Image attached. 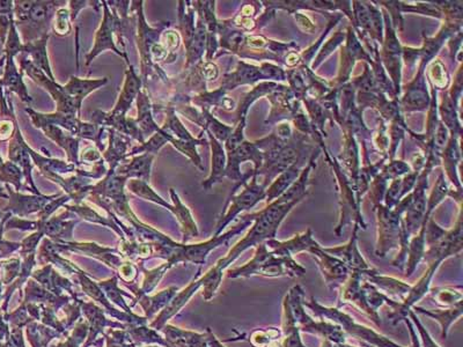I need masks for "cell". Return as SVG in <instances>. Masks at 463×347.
<instances>
[{
  "label": "cell",
  "mask_w": 463,
  "mask_h": 347,
  "mask_svg": "<svg viewBox=\"0 0 463 347\" xmlns=\"http://www.w3.org/2000/svg\"><path fill=\"white\" fill-rule=\"evenodd\" d=\"M298 203L299 202H284L281 198H278L269 204V206L265 207L264 210L252 213V215H244V218L254 222L252 228L242 240L239 241L230 249L226 257L220 259L215 265L224 271L249 248L257 247L259 244L265 243L267 241L274 239L283 220L286 215H289L293 206Z\"/></svg>",
  "instance_id": "1"
},
{
  "label": "cell",
  "mask_w": 463,
  "mask_h": 347,
  "mask_svg": "<svg viewBox=\"0 0 463 347\" xmlns=\"http://www.w3.org/2000/svg\"><path fill=\"white\" fill-rule=\"evenodd\" d=\"M368 272L351 271L348 280L345 281L343 286L340 288V301H338L337 308H341L345 304L357 307L359 311H363L364 314H366L372 321L375 322V324L380 326L381 320L379 316V309L383 304H387L393 311L399 304V301L390 299L381 291H379L375 285L370 284L365 279V274H368Z\"/></svg>",
  "instance_id": "2"
},
{
  "label": "cell",
  "mask_w": 463,
  "mask_h": 347,
  "mask_svg": "<svg viewBox=\"0 0 463 347\" xmlns=\"http://www.w3.org/2000/svg\"><path fill=\"white\" fill-rule=\"evenodd\" d=\"M306 274V269L293 257L274 255L269 250L267 244L261 243L256 247L254 257L245 265L228 270V278H249L262 276L267 278H300Z\"/></svg>",
  "instance_id": "3"
},
{
  "label": "cell",
  "mask_w": 463,
  "mask_h": 347,
  "mask_svg": "<svg viewBox=\"0 0 463 347\" xmlns=\"http://www.w3.org/2000/svg\"><path fill=\"white\" fill-rule=\"evenodd\" d=\"M304 307L311 311V313L320 320L327 318V321L340 325L345 335L353 337L355 339L360 340L361 343L373 347H404L400 344L395 343L394 340L389 339L388 337L377 333L375 330L360 324L337 307L333 308L322 306L314 298H311V301L308 302L305 300Z\"/></svg>",
  "instance_id": "4"
},
{
  "label": "cell",
  "mask_w": 463,
  "mask_h": 347,
  "mask_svg": "<svg viewBox=\"0 0 463 347\" xmlns=\"http://www.w3.org/2000/svg\"><path fill=\"white\" fill-rule=\"evenodd\" d=\"M287 296H289V306L292 309L293 316H294L296 324L299 326L300 333L316 335L323 339L329 340L335 345L346 343V335L343 333L340 325L335 324L333 322L324 321V320L315 321L314 318H311L306 313L304 307L305 292L299 285L291 288L287 293Z\"/></svg>",
  "instance_id": "5"
},
{
  "label": "cell",
  "mask_w": 463,
  "mask_h": 347,
  "mask_svg": "<svg viewBox=\"0 0 463 347\" xmlns=\"http://www.w3.org/2000/svg\"><path fill=\"white\" fill-rule=\"evenodd\" d=\"M239 184L244 187V190L237 195L232 193V198L228 200V203H230V206L225 208L222 218L219 219L215 235H220L225 227L230 222H233L235 217L242 211L252 208L256 204L265 198V187L257 183V175L252 176V173L246 174L242 176Z\"/></svg>",
  "instance_id": "6"
},
{
  "label": "cell",
  "mask_w": 463,
  "mask_h": 347,
  "mask_svg": "<svg viewBox=\"0 0 463 347\" xmlns=\"http://www.w3.org/2000/svg\"><path fill=\"white\" fill-rule=\"evenodd\" d=\"M378 210V244L375 254L385 257L394 248L400 247L401 222L402 215L395 208H387L380 204Z\"/></svg>",
  "instance_id": "7"
},
{
  "label": "cell",
  "mask_w": 463,
  "mask_h": 347,
  "mask_svg": "<svg viewBox=\"0 0 463 347\" xmlns=\"http://www.w3.org/2000/svg\"><path fill=\"white\" fill-rule=\"evenodd\" d=\"M21 67H23V72H26L34 82L42 86L54 97V100L57 104V112L78 116L82 104H77L75 101L69 97L67 93L64 92L63 86L58 85L55 80L49 79L30 60H21Z\"/></svg>",
  "instance_id": "8"
},
{
  "label": "cell",
  "mask_w": 463,
  "mask_h": 347,
  "mask_svg": "<svg viewBox=\"0 0 463 347\" xmlns=\"http://www.w3.org/2000/svg\"><path fill=\"white\" fill-rule=\"evenodd\" d=\"M102 4H104V19H102L100 28L95 34L92 50L88 55L86 56V67H89L93 60L104 50H112L115 53L124 57L128 60V56L123 53L115 43V33L119 32V23H121L119 16L116 18L115 15L111 13L106 1H102Z\"/></svg>",
  "instance_id": "9"
},
{
  "label": "cell",
  "mask_w": 463,
  "mask_h": 347,
  "mask_svg": "<svg viewBox=\"0 0 463 347\" xmlns=\"http://www.w3.org/2000/svg\"><path fill=\"white\" fill-rule=\"evenodd\" d=\"M440 264L439 263H434L427 265L425 272L422 277L419 278L417 284L412 285V287L409 289L407 296L401 302H399L396 308L392 311V313L388 315L389 320H392L394 325L399 324L400 322H403L407 318L409 311H412V308L424 298V296L430 293L431 281L434 279V274L439 269Z\"/></svg>",
  "instance_id": "10"
},
{
  "label": "cell",
  "mask_w": 463,
  "mask_h": 347,
  "mask_svg": "<svg viewBox=\"0 0 463 347\" xmlns=\"http://www.w3.org/2000/svg\"><path fill=\"white\" fill-rule=\"evenodd\" d=\"M307 252L314 257L322 272L327 286L331 291L341 288L345 281L348 280V276L351 274L348 266L341 259L324 252V249L318 242Z\"/></svg>",
  "instance_id": "11"
},
{
  "label": "cell",
  "mask_w": 463,
  "mask_h": 347,
  "mask_svg": "<svg viewBox=\"0 0 463 347\" xmlns=\"http://www.w3.org/2000/svg\"><path fill=\"white\" fill-rule=\"evenodd\" d=\"M461 250H462V222L461 215H459L455 227L447 230L446 235L438 243L432 247L426 248L423 259L427 263V265L434 263L441 264L444 259L459 255Z\"/></svg>",
  "instance_id": "12"
},
{
  "label": "cell",
  "mask_w": 463,
  "mask_h": 347,
  "mask_svg": "<svg viewBox=\"0 0 463 347\" xmlns=\"http://www.w3.org/2000/svg\"><path fill=\"white\" fill-rule=\"evenodd\" d=\"M134 8L138 15V36L137 43L141 53V74L143 77L147 73L148 67L152 64L150 62V52L160 43V34L161 30L154 29L148 26L143 11V1H136Z\"/></svg>",
  "instance_id": "13"
},
{
  "label": "cell",
  "mask_w": 463,
  "mask_h": 347,
  "mask_svg": "<svg viewBox=\"0 0 463 347\" xmlns=\"http://www.w3.org/2000/svg\"><path fill=\"white\" fill-rule=\"evenodd\" d=\"M360 226L355 224L352 237L348 243L344 246L335 248H323L324 252H328L329 255L341 259L345 265L348 266L350 271H359V272H368L372 270L363 255L360 254L359 248H358V230Z\"/></svg>",
  "instance_id": "14"
},
{
  "label": "cell",
  "mask_w": 463,
  "mask_h": 347,
  "mask_svg": "<svg viewBox=\"0 0 463 347\" xmlns=\"http://www.w3.org/2000/svg\"><path fill=\"white\" fill-rule=\"evenodd\" d=\"M126 176L117 175L115 170H108L107 176L97 182V184H91L89 195L97 196L101 200H107L108 204L122 203L128 200L126 195Z\"/></svg>",
  "instance_id": "15"
},
{
  "label": "cell",
  "mask_w": 463,
  "mask_h": 347,
  "mask_svg": "<svg viewBox=\"0 0 463 347\" xmlns=\"http://www.w3.org/2000/svg\"><path fill=\"white\" fill-rule=\"evenodd\" d=\"M8 156H10L11 163L20 167L21 170H23V176L27 178V181H28L30 187H32V192H34L35 195H42L41 192L38 191L35 184H34L33 178H32L33 165H32L29 152H28V145L26 144V141H23L18 125L15 126V136L12 139L11 144H10Z\"/></svg>",
  "instance_id": "16"
},
{
  "label": "cell",
  "mask_w": 463,
  "mask_h": 347,
  "mask_svg": "<svg viewBox=\"0 0 463 347\" xmlns=\"http://www.w3.org/2000/svg\"><path fill=\"white\" fill-rule=\"evenodd\" d=\"M33 124L37 129H41L45 133L47 137L55 141L56 144L67 152L71 163L78 165L79 143H80L79 138L73 137L72 134H67V132H64L63 129H60L54 124H50V123L33 121Z\"/></svg>",
  "instance_id": "17"
},
{
  "label": "cell",
  "mask_w": 463,
  "mask_h": 347,
  "mask_svg": "<svg viewBox=\"0 0 463 347\" xmlns=\"http://www.w3.org/2000/svg\"><path fill=\"white\" fill-rule=\"evenodd\" d=\"M423 70L424 69L419 67V72L415 80L407 86V93L401 101L402 107L405 111L426 110L431 104V97L427 92Z\"/></svg>",
  "instance_id": "18"
},
{
  "label": "cell",
  "mask_w": 463,
  "mask_h": 347,
  "mask_svg": "<svg viewBox=\"0 0 463 347\" xmlns=\"http://www.w3.org/2000/svg\"><path fill=\"white\" fill-rule=\"evenodd\" d=\"M141 91V79L134 72L132 65H129V69L126 71V82L119 94V101L116 107L110 111L111 114L115 116H126Z\"/></svg>",
  "instance_id": "19"
},
{
  "label": "cell",
  "mask_w": 463,
  "mask_h": 347,
  "mask_svg": "<svg viewBox=\"0 0 463 347\" xmlns=\"http://www.w3.org/2000/svg\"><path fill=\"white\" fill-rule=\"evenodd\" d=\"M365 279L370 284L375 285L379 291H381L390 299L395 298L399 302L405 298L409 289L412 287V285L404 283V281L399 280L395 278L387 277V276H381L379 274L378 270L375 269L368 274H365Z\"/></svg>",
  "instance_id": "20"
},
{
  "label": "cell",
  "mask_w": 463,
  "mask_h": 347,
  "mask_svg": "<svg viewBox=\"0 0 463 347\" xmlns=\"http://www.w3.org/2000/svg\"><path fill=\"white\" fill-rule=\"evenodd\" d=\"M261 79H264V77L259 67H254V65H250V64L240 60L237 64V70L232 73H227L224 75V80H222V85L220 88L224 92L227 93L232 89L237 88V86L252 85Z\"/></svg>",
  "instance_id": "21"
},
{
  "label": "cell",
  "mask_w": 463,
  "mask_h": 347,
  "mask_svg": "<svg viewBox=\"0 0 463 347\" xmlns=\"http://www.w3.org/2000/svg\"><path fill=\"white\" fill-rule=\"evenodd\" d=\"M10 195H11V210L16 212L18 215H28L36 212H42V210L48 205L51 200L60 197V193L52 195V196H45V195H33V196H27L21 195L19 192H13L11 189L8 188Z\"/></svg>",
  "instance_id": "22"
},
{
  "label": "cell",
  "mask_w": 463,
  "mask_h": 347,
  "mask_svg": "<svg viewBox=\"0 0 463 347\" xmlns=\"http://www.w3.org/2000/svg\"><path fill=\"white\" fill-rule=\"evenodd\" d=\"M58 1H34L33 8L28 14L26 23L29 28L40 33L43 36L48 33V27L50 26L52 18L55 16V8L58 6Z\"/></svg>",
  "instance_id": "23"
},
{
  "label": "cell",
  "mask_w": 463,
  "mask_h": 347,
  "mask_svg": "<svg viewBox=\"0 0 463 347\" xmlns=\"http://www.w3.org/2000/svg\"><path fill=\"white\" fill-rule=\"evenodd\" d=\"M154 161V156L148 153H141L130 160L129 163L119 166L115 169L117 175L126 176L128 180H141L150 183L151 180V167Z\"/></svg>",
  "instance_id": "24"
},
{
  "label": "cell",
  "mask_w": 463,
  "mask_h": 347,
  "mask_svg": "<svg viewBox=\"0 0 463 347\" xmlns=\"http://www.w3.org/2000/svg\"><path fill=\"white\" fill-rule=\"evenodd\" d=\"M208 133L209 141L211 145V174L208 180L203 182V188L205 190H210L213 185L220 183L222 178H225V171H226L227 156L225 148L222 146L220 141H217L211 133Z\"/></svg>",
  "instance_id": "25"
},
{
  "label": "cell",
  "mask_w": 463,
  "mask_h": 347,
  "mask_svg": "<svg viewBox=\"0 0 463 347\" xmlns=\"http://www.w3.org/2000/svg\"><path fill=\"white\" fill-rule=\"evenodd\" d=\"M49 36H50V34H45L35 41L26 42L23 45V52H26L32 57L30 62L37 69H40L49 79L56 82L55 75L52 73L50 62H49L48 51H47Z\"/></svg>",
  "instance_id": "26"
},
{
  "label": "cell",
  "mask_w": 463,
  "mask_h": 347,
  "mask_svg": "<svg viewBox=\"0 0 463 347\" xmlns=\"http://www.w3.org/2000/svg\"><path fill=\"white\" fill-rule=\"evenodd\" d=\"M300 330L296 324L292 309L289 306V296L286 294L283 300V329L281 346L306 347L300 337Z\"/></svg>",
  "instance_id": "27"
},
{
  "label": "cell",
  "mask_w": 463,
  "mask_h": 347,
  "mask_svg": "<svg viewBox=\"0 0 463 347\" xmlns=\"http://www.w3.org/2000/svg\"><path fill=\"white\" fill-rule=\"evenodd\" d=\"M412 311L416 314L425 315L427 318H432L440 324L441 337L447 338L449 329L454 322L458 321L462 316V303H459L456 306L449 307V308H442L437 311H431V309H424L422 307L415 306Z\"/></svg>",
  "instance_id": "28"
},
{
  "label": "cell",
  "mask_w": 463,
  "mask_h": 347,
  "mask_svg": "<svg viewBox=\"0 0 463 347\" xmlns=\"http://www.w3.org/2000/svg\"><path fill=\"white\" fill-rule=\"evenodd\" d=\"M137 119H134L138 128L141 130L143 137H152L154 133L158 132L160 126L156 124L153 117V107L147 94L144 91L138 93L137 99Z\"/></svg>",
  "instance_id": "29"
},
{
  "label": "cell",
  "mask_w": 463,
  "mask_h": 347,
  "mask_svg": "<svg viewBox=\"0 0 463 347\" xmlns=\"http://www.w3.org/2000/svg\"><path fill=\"white\" fill-rule=\"evenodd\" d=\"M108 138V148L106 153H104V159L108 163L109 170H115L119 167V163L122 160L126 159L128 156L126 149L129 146V138L122 134V133L117 132L116 130H107Z\"/></svg>",
  "instance_id": "30"
},
{
  "label": "cell",
  "mask_w": 463,
  "mask_h": 347,
  "mask_svg": "<svg viewBox=\"0 0 463 347\" xmlns=\"http://www.w3.org/2000/svg\"><path fill=\"white\" fill-rule=\"evenodd\" d=\"M107 82L108 78L82 79L78 77H71L70 82L63 86V88L69 97L75 101L77 104H82L86 96L106 85Z\"/></svg>",
  "instance_id": "31"
},
{
  "label": "cell",
  "mask_w": 463,
  "mask_h": 347,
  "mask_svg": "<svg viewBox=\"0 0 463 347\" xmlns=\"http://www.w3.org/2000/svg\"><path fill=\"white\" fill-rule=\"evenodd\" d=\"M206 45H208V30H206V27L204 25L203 21L200 19L191 41H190L189 45L185 47V49H187L185 70H188L190 67H196V64L200 63L204 52H205V49H206Z\"/></svg>",
  "instance_id": "32"
},
{
  "label": "cell",
  "mask_w": 463,
  "mask_h": 347,
  "mask_svg": "<svg viewBox=\"0 0 463 347\" xmlns=\"http://www.w3.org/2000/svg\"><path fill=\"white\" fill-rule=\"evenodd\" d=\"M169 193H171V200L174 202L173 213L176 215V218L181 224L183 234H185V241L188 240L189 237H196L198 235V229H197L196 222H193L189 208L182 203L174 189H169Z\"/></svg>",
  "instance_id": "33"
},
{
  "label": "cell",
  "mask_w": 463,
  "mask_h": 347,
  "mask_svg": "<svg viewBox=\"0 0 463 347\" xmlns=\"http://www.w3.org/2000/svg\"><path fill=\"white\" fill-rule=\"evenodd\" d=\"M298 175H299V163L285 170L284 173L279 174V176L274 180L270 188L265 191L268 203H272V200L282 196L283 193L296 182Z\"/></svg>",
  "instance_id": "34"
},
{
  "label": "cell",
  "mask_w": 463,
  "mask_h": 347,
  "mask_svg": "<svg viewBox=\"0 0 463 347\" xmlns=\"http://www.w3.org/2000/svg\"><path fill=\"white\" fill-rule=\"evenodd\" d=\"M5 86H8V88L13 91V92L18 94L19 97L27 104H32L33 99L30 97L27 91L26 85L23 80V73H19L14 63H13V58L8 57V64H6V72H5L4 77Z\"/></svg>",
  "instance_id": "35"
},
{
  "label": "cell",
  "mask_w": 463,
  "mask_h": 347,
  "mask_svg": "<svg viewBox=\"0 0 463 347\" xmlns=\"http://www.w3.org/2000/svg\"><path fill=\"white\" fill-rule=\"evenodd\" d=\"M442 158H444V168H446V171L449 174L451 181L458 187L459 190H461L459 178H458V174H456V166L460 163V147L458 137H454V136L451 137L447 145L444 146V151L442 152Z\"/></svg>",
  "instance_id": "36"
},
{
  "label": "cell",
  "mask_w": 463,
  "mask_h": 347,
  "mask_svg": "<svg viewBox=\"0 0 463 347\" xmlns=\"http://www.w3.org/2000/svg\"><path fill=\"white\" fill-rule=\"evenodd\" d=\"M166 115V122H165V125L161 128V130L166 133L167 136L182 141H197L196 138H193L191 133L185 129V126L182 124L181 121L176 116L174 108H167Z\"/></svg>",
  "instance_id": "37"
},
{
  "label": "cell",
  "mask_w": 463,
  "mask_h": 347,
  "mask_svg": "<svg viewBox=\"0 0 463 347\" xmlns=\"http://www.w3.org/2000/svg\"><path fill=\"white\" fill-rule=\"evenodd\" d=\"M458 102L453 100L449 93H446L442 99V104L440 106V115L442 121L446 123V128L452 131V136L458 137L461 134V125H460L459 116L456 112Z\"/></svg>",
  "instance_id": "38"
},
{
  "label": "cell",
  "mask_w": 463,
  "mask_h": 347,
  "mask_svg": "<svg viewBox=\"0 0 463 347\" xmlns=\"http://www.w3.org/2000/svg\"><path fill=\"white\" fill-rule=\"evenodd\" d=\"M430 293L434 302L441 308H449L462 303L463 294L461 287L430 288Z\"/></svg>",
  "instance_id": "39"
},
{
  "label": "cell",
  "mask_w": 463,
  "mask_h": 347,
  "mask_svg": "<svg viewBox=\"0 0 463 347\" xmlns=\"http://www.w3.org/2000/svg\"><path fill=\"white\" fill-rule=\"evenodd\" d=\"M128 188H129L130 191L134 192L136 196L153 202L160 206L166 207L171 212L174 211V205H171V204L167 203L166 200H163L146 182L141 181V180H130L129 183H128Z\"/></svg>",
  "instance_id": "40"
},
{
  "label": "cell",
  "mask_w": 463,
  "mask_h": 347,
  "mask_svg": "<svg viewBox=\"0 0 463 347\" xmlns=\"http://www.w3.org/2000/svg\"><path fill=\"white\" fill-rule=\"evenodd\" d=\"M161 131H163V130H161ZM163 136L166 137L168 143H171L178 151L181 152L185 156H188V158L191 160V163H193L197 168H200V170L204 169L203 166H202V159H200V154L197 153L196 147L198 145L205 144L206 141H200V139H197L196 141H178V139H174V138L167 136L166 133L163 132Z\"/></svg>",
  "instance_id": "41"
},
{
  "label": "cell",
  "mask_w": 463,
  "mask_h": 347,
  "mask_svg": "<svg viewBox=\"0 0 463 347\" xmlns=\"http://www.w3.org/2000/svg\"><path fill=\"white\" fill-rule=\"evenodd\" d=\"M429 78L434 84V89H444L449 87V72L440 60H434L431 64L429 67Z\"/></svg>",
  "instance_id": "42"
},
{
  "label": "cell",
  "mask_w": 463,
  "mask_h": 347,
  "mask_svg": "<svg viewBox=\"0 0 463 347\" xmlns=\"http://www.w3.org/2000/svg\"><path fill=\"white\" fill-rule=\"evenodd\" d=\"M449 193V188H447V183L444 182V174H440L438 178L437 183L434 185V190L431 192L430 200H427L426 204V213L425 219L430 218L432 211L436 208L438 204L440 203L441 200H444V196ZM424 219V220H425Z\"/></svg>",
  "instance_id": "43"
},
{
  "label": "cell",
  "mask_w": 463,
  "mask_h": 347,
  "mask_svg": "<svg viewBox=\"0 0 463 347\" xmlns=\"http://www.w3.org/2000/svg\"><path fill=\"white\" fill-rule=\"evenodd\" d=\"M167 143L168 141H167L166 137L163 136L161 128H160L158 132L154 133L152 137L150 138L147 141H144L143 144H141V146L134 148V151L128 154V156H134V154H138V153H148V154L154 156V154H156L160 151V148L163 147Z\"/></svg>",
  "instance_id": "44"
},
{
  "label": "cell",
  "mask_w": 463,
  "mask_h": 347,
  "mask_svg": "<svg viewBox=\"0 0 463 347\" xmlns=\"http://www.w3.org/2000/svg\"><path fill=\"white\" fill-rule=\"evenodd\" d=\"M23 178V170L13 163H4L0 166V181L10 182L15 185L16 190L21 188V180Z\"/></svg>",
  "instance_id": "45"
},
{
  "label": "cell",
  "mask_w": 463,
  "mask_h": 347,
  "mask_svg": "<svg viewBox=\"0 0 463 347\" xmlns=\"http://www.w3.org/2000/svg\"><path fill=\"white\" fill-rule=\"evenodd\" d=\"M282 338V330L271 329L255 330L250 336V343L254 347H268L274 340Z\"/></svg>",
  "instance_id": "46"
},
{
  "label": "cell",
  "mask_w": 463,
  "mask_h": 347,
  "mask_svg": "<svg viewBox=\"0 0 463 347\" xmlns=\"http://www.w3.org/2000/svg\"><path fill=\"white\" fill-rule=\"evenodd\" d=\"M407 318H410V321L412 322V324L415 326L416 331L418 333L419 337H420L419 338L420 347H440L438 345L437 342L434 339V337L431 336L430 333L426 330L425 326L423 325L422 322H420L415 311H409Z\"/></svg>",
  "instance_id": "47"
},
{
  "label": "cell",
  "mask_w": 463,
  "mask_h": 347,
  "mask_svg": "<svg viewBox=\"0 0 463 347\" xmlns=\"http://www.w3.org/2000/svg\"><path fill=\"white\" fill-rule=\"evenodd\" d=\"M70 12L67 8H60L55 13V23H54V32L58 36H67L71 33Z\"/></svg>",
  "instance_id": "48"
},
{
  "label": "cell",
  "mask_w": 463,
  "mask_h": 347,
  "mask_svg": "<svg viewBox=\"0 0 463 347\" xmlns=\"http://www.w3.org/2000/svg\"><path fill=\"white\" fill-rule=\"evenodd\" d=\"M399 8L402 12H415V13H420L424 15H431L434 18H441L442 11H441L440 6L431 4H418V5H400L399 3Z\"/></svg>",
  "instance_id": "49"
},
{
  "label": "cell",
  "mask_w": 463,
  "mask_h": 347,
  "mask_svg": "<svg viewBox=\"0 0 463 347\" xmlns=\"http://www.w3.org/2000/svg\"><path fill=\"white\" fill-rule=\"evenodd\" d=\"M245 128L246 119H241L237 122V128L233 129L230 137L227 138L226 141H225V149H226L227 153L233 152L239 145H241L242 141H245V136H244Z\"/></svg>",
  "instance_id": "50"
},
{
  "label": "cell",
  "mask_w": 463,
  "mask_h": 347,
  "mask_svg": "<svg viewBox=\"0 0 463 347\" xmlns=\"http://www.w3.org/2000/svg\"><path fill=\"white\" fill-rule=\"evenodd\" d=\"M343 40H344V34L341 33V32H338L335 36L331 37L330 41H328V43L323 47L322 51L320 52L319 57L316 58L318 62L313 65V67H318V65L326 58L327 56L330 55V53L336 49L337 45H341Z\"/></svg>",
  "instance_id": "51"
},
{
  "label": "cell",
  "mask_w": 463,
  "mask_h": 347,
  "mask_svg": "<svg viewBox=\"0 0 463 347\" xmlns=\"http://www.w3.org/2000/svg\"><path fill=\"white\" fill-rule=\"evenodd\" d=\"M180 43H181V36L174 30H169L163 34V48L166 49L169 55H173V52L176 51V49L180 47Z\"/></svg>",
  "instance_id": "52"
},
{
  "label": "cell",
  "mask_w": 463,
  "mask_h": 347,
  "mask_svg": "<svg viewBox=\"0 0 463 347\" xmlns=\"http://www.w3.org/2000/svg\"><path fill=\"white\" fill-rule=\"evenodd\" d=\"M80 161L85 163H99V161H102V158H101L100 149L97 147H93V146H89V147H86L84 151L82 152L80 154Z\"/></svg>",
  "instance_id": "53"
},
{
  "label": "cell",
  "mask_w": 463,
  "mask_h": 347,
  "mask_svg": "<svg viewBox=\"0 0 463 347\" xmlns=\"http://www.w3.org/2000/svg\"><path fill=\"white\" fill-rule=\"evenodd\" d=\"M294 16H296L298 26L300 27L301 29L304 30L305 33H314L316 27H315L314 23H311L307 15H304L302 13H299V12H294Z\"/></svg>",
  "instance_id": "54"
},
{
  "label": "cell",
  "mask_w": 463,
  "mask_h": 347,
  "mask_svg": "<svg viewBox=\"0 0 463 347\" xmlns=\"http://www.w3.org/2000/svg\"><path fill=\"white\" fill-rule=\"evenodd\" d=\"M86 4H88V1H70V15L71 20H72V21L75 20L77 15H78L79 11L85 8Z\"/></svg>",
  "instance_id": "55"
},
{
  "label": "cell",
  "mask_w": 463,
  "mask_h": 347,
  "mask_svg": "<svg viewBox=\"0 0 463 347\" xmlns=\"http://www.w3.org/2000/svg\"><path fill=\"white\" fill-rule=\"evenodd\" d=\"M13 125L11 122L0 123V141H6L8 138L11 137Z\"/></svg>",
  "instance_id": "56"
},
{
  "label": "cell",
  "mask_w": 463,
  "mask_h": 347,
  "mask_svg": "<svg viewBox=\"0 0 463 347\" xmlns=\"http://www.w3.org/2000/svg\"><path fill=\"white\" fill-rule=\"evenodd\" d=\"M285 64L287 67H296V64L300 63L301 57L298 52H289V55L286 56Z\"/></svg>",
  "instance_id": "57"
},
{
  "label": "cell",
  "mask_w": 463,
  "mask_h": 347,
  "mask_svg": "<svg viewBox=\"0 0 463 347\" xmlns=\"http://www.w3.org/2000/svg\"><path fill=\"white\" fill-rule=\"evenodd\" d=\"M282 339V338H281ZM281 339H277V340H274V342H271L269 345H268V347H282L281 346Z\"/></svg>",
  "instance_id": "58"
},
{
  "label": "cell",
  "mask_w": 463,
  "mask_h": 347,
  "mask_svg": "<svg viewBox=\"0 0 463 347\" xmlns=\"http://www.w3.org/2000/svg\"><path fill=\"white\" fill-rule=\"evenodd\" d=\"M321 347H333V344L329 342V340L323 339Z\"/></svg>",
  "instance_id": "59"
},
{
  "label": "cell",
  "mask_w": 463,
  "mask_h": 347,
  "mask_svg": "<svg viewBox=\"0 0 463 347\" xmlns=\"http://www.w3.org/2000/svg\"><path fill=\"white\" fill-rule=\"evenodd\" d=\"M338 347H356V346H352V345H348V344L344 343V344H341V345H337Z\"/></svg>",
  "instance_id": "60"
}]
</instances>
